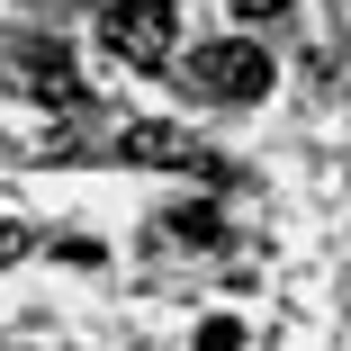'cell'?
<instances>
[{"mask_svg": "<svg viewBox=\"0 0 351 351\" xmlns=\"http://www.w3.org/2000/svg\"><path fill=\"white\" fill-rule=\"evenodd\" d=\"M171 73H180V90H198V99H234V108H252V99H270L279 63H270L252 36H217V45H189V63H171Z\"/></svg>", "mask_w": 351, "mask_h": 351, "instance_id": "cell-1", "label": "cell"}, {"mask_svg": "<svg viewBox=\"0 0 351 351\" xmlns=\"http://www.w3.org/2000/svg\"><path fill=\"white\" fill-rule=\"evenodd\" d=\"M99 45L117 63H135V73H162L171 45H180V10L171 0H108L99 10Z\"/></svg>", "mask_w": 351, "mask_h": 351, "instance_id": "cell-2", "label": "cell"}, {"mask_svg": "<svg viewBox=\"0 0 351 351\" xmlns=\"http://www.w3.org/2000/svg\"><path fill=\"white\" fill-rule=\"evenodd\" d=\"M126 154L135 162H162V171H217V154L189 145L180 126H126Z\"/></svg>", "mask_w": 351, "mask_h": 351, "instance_id": "cell-3", "label": "cell"}, {"mask_svg": "<svg viewBox=\"0 0 351 351\" xmlns=\"http://www.w3.org/2000/svg\"><path fill=\"white\" fill-rule=\"evenodd\" d=\"M162 234H171V243H217L226 226H217V207H171V217H162Z\"/></svg>", "mask_w": 351, "mask_h": 351, "instance_id": "cell-4", "label": "cell"}, {"mask_svg": "<svg viewBox=\"0 0 351 351\" xmlns=\"http://www.w3.org/2000/svg\"><path fill=\"white\" fill-rule=\"evenodd\" d=\"M198 351H243V324L217 315V324H198Z\"/></svg>", "mask_w": 351, "mask_h": 351, "instance_id": "cell-5", "label": "cell"}, {"mask_svg": "<svg viewBox=\"0 0 351 351\" xmlns=\"http://www.w3.org/2000/svg\"><path fill=\"white\" fill-rule=\"evenodd\" d=\"M27 252V226H0V261H19Z\"/></svg>", "mask_w": 351, "mask_h": 351, "instance_id": "cell-6", "label": "cell"}, {"mask_svg": "<svg viewBox=\"0 0 351 351\" xmlns=\"http://www.w3.org/2000/svg\"><path fill=\"white\" fill-rule=\"evenodd\" d=\"M234 10H243V19H270V10H289V0H234Z\"/></svg>", "mask_w": 351, "mask_h": 351, "instance_id": "cell-7", "label": "cell"}]
</instances>
